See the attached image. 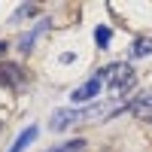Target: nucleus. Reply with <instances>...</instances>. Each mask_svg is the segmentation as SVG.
Wrapping results in <instances>:
<instances>
[{
    "instance_id": "obj_1",
    "label": "nucleus",
    "mask_w": 152,
    "mask_h": 152,
    "mask_svg": "<svg viewBox=\"0 0 152 152\" xmlns=\"http://www.w3.org/2000/svg\"><path fill=\"white\" fill-rule=\"evenodd\" d=\"M97 76L104 79V85H107V91H110V97H125L131 91V88L137 85V73H134V67L131 64H110V67H100L97 70Z\"/></svg>"
},
{
    "instance_id": "obj_2",
    "label": "nucleus",
    "mask_w": 152,
    "mask_h": 152,
    "mask_svg": "<svg viewBox=\"0 0 152 152\" xmlns=\"http://www.w3.org/2000/svg\"><path fill=\"white\" fill-rule=\"evenodd\" d=\"M100 88H104V79L94 73L88 82H82L79 88H73V94H70V100L73 104H88V100H94L97 94H100Z\"/></svg>"
},
{
    "instance_id": "obj_3",
    "label": "nucleus",
    "mask_w": 152,
    "mask_h": 152,
    "mask_svg": "<svg viewBox=\"0 0 152 152\" xmlns=\"http://www.w3.org/2000/svg\"><path fill=\"white\" fill-rule=\"evenodd\" d=\"M128 110H131V113H134V116L140 119L143 125H149V128H152V94H149V91L137 94L131 104H128Z\"/></svg>"
},
{
    "instance_id": "obj_4",
    "label": "nucleus",
    "mask_w": 152,
    "mask_h": 152,
    "mask_svg": "<svg viewBox=\"0 0 152 152\" xmlns=\"http://www.w3.org/2000/svg\"><path fill=\"white\" fill-rule=\"evenodd\" d=\"M46 31H49V21H46V18H40V21H37L34 28H31L28 34H24L21 40H18V49H21V52H31V49H34V43L40 40V37H43Z\"/></svg>"
},
{
    "instance_id": "obj_5",
    "label": "nucleus",
    "mask_w": 152,
    "mask_h": 152,
    "mask_svg": "<svg viewBox=\"0 0 152 152\" xmlns=\"http://www.w3.org/2000/svg\"><path fill=\"white\" fill-rule=\"evenodd\" d=\"M0 82L9 85V88H18L24 82V70L18 64H0Z\"/></svg>"
},
{
    "instance_id": "obj_6",
    "label": "nucleus",
    "mask_w": 152,
    "mask_h": 152,
    "mask_svg": "<svg viewBox=\"0 0 152 152\" xmlns=\"http://www.w3.org/2000/svg\"><path fill=\"white\" fill-rule=\"evenodd\" d=\"M37 140V125H31V128H24L18 137H15V143H12L9 146V152H24V149H28L31 143Z\"/></svg>"
},
{
    "instance_id": "obj_7",
    "label": "nucleus",
    "mask_w": 152,
    "mask_h": 152,
    "mask_svg": "<svg viewBox=\"0 0 152 152\" xmlns=\"http://www.w3.org/2000/svg\"><path fill=\"white\" fill-rule=\"evenodd\" d=\"M146 55H152V40L149 37H140V40L131 46V58H146Z\"/></svg>"
},
{
    "instance_id": "obj_8",
    "label": "nucleus",
    "mask_w": 152,
    "mask_h": 152,
    "mask_svg": "<svg viewBox=\"0 0 152 152\" xmlns=\"http://www.w3.org/2000/svg\"><path fill=\"white\" fill-rule=\"evenodd\" d=\"M110 40H113V31L107 28V24H100V28H94V43H97L100 49H107V46H110Z\"/></svg>"
},
{
    "instance_id": "obj_9",
    "label": "nucleus",
    "mask_w": 152,
    "mask_h": 152,
    "mask_svg": "<svg viewBox=\"0 0 152 152\" xmlns=\"http://www.w3.org/2000/svg\"><path fill=\"white\" fill-rule=\"evenodd\" d=\"M85 146V140H70V143H64V146H55V149H49V152H79Z\"/></svg>"
},
{
    "instance_id": "obj_10",
    "label": "nucleus",
    "mask_w": 152,
    "mask_h": 152,
    "mask_svg": "<svg viewBox=\"0 0 152 152\" xmlns=\"http://www.w3.org/2000/svg\"><path fill=\"white\" fill-rule=\"evenodd\" d=\"M34 12H37V6H34V3H21V6L15 9V15H12V21H21L24 15H34Z\"/></svg>"
},
{
    "instance_id": "obj_11",
    "label": "nucleus",
    "mask_w": 152,
    "mask_h": 152,
    "mask_svg": "<svg viewBox=\"0 0 152 152\" xmlns=\"http://www.w3.org/2000/svg\"><path fill=\"white\" fill-rule=\"evenodd\" d=\"M0 55H6V43H0Z\"/></svg>"
}]
</instances>
